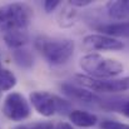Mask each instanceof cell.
Returning <instances> with one entry per match:
<instances>
[{"label":"cell","mask_w":129,"mask_h":129,"mask_svg":"<svg viewBox=\"0 0 129 129\" xmlns=\"http://www.w3.org/2000/svg\"><path fill=\"white\" fill-rule=\"evenodd\" d=\"M35 49L44 56V59L51 65L65 64L74 53V42L63 38H51L40 35L34 42Z\"/></svg>","instance_id":"6da1fadb"},{"label":"cell","mask_w":129,"mask_h":129,"mask_svg":"<svg viewBox=\"0 0 129 129\" xmlns=\"http://www.w3.org/2000/svg\"><path fill=\"white\" fill-rule=\"evenodd\" d=\"M79 67L88 74V77H93L95 79H109L119 75L124 70L120 61L105 58L100 54L84 55L79 60Z\"/></svg>","instance_id":"7a4b0ae2"},{"label":"cell","mask_w":129,"mask_h":129,"mask_svg":"<svg viewBox=\"0 0 129 129\" xmlns=\"http://www.w3.org/2000/svg\"><path fill=\"white\" fill-rule=\"evenodd\" d=\"M33 18V9L25 3H11L0 6V31L26 29Z\"/></svg>","instance_id":"3957f363"},{"label":"cell","mask_w":129,"mask_h":129,"mask_svg":"<svg viewBox=\"0 0 129 129\" xmlns=\"http://www.w3.org/2000/svg\"><path fill=\"white\" fill-rule=\"evenodd\" d=\"M29 99L34 109L43 117H53L56 112L64 113L70 109L68 102L48 91H40V90L33 91L30 93Z\"/></svg>","instance_id":"277c9868"},{"label":"cell","mask_w":129,"mask_h":129,"mask_svg":"<svg viewBox=\"0 0 129 129\" xmlns=\"http://www.w3.org/2000/svg\"><path fill=\"white\" fill-rule=\"evenodd\" d=\"M79 85L91 90L93 93H122L129 90V77L120 79H95L88 75H75Z\"/></svg>","instance_id":"5b68a950"},{"label":"cell","mask_w":129,"mask_h":129,"mask_svg":"<svg viewBox=\"0 0 129 129\" xmlns=\"http://www.w3.org/2000/svg\"><path fill=\"white\" fill-rule=\"evenodd\" d=\"M30 112L29 102L23 94L13 91L6 95L3 104V113L8 119L13 122H21L29 118Z\"/></svg>","instance_id":"8992f818"},{"label":"cell","mask_w":129,"mask_h":129,"mask_svg":"<svg viewBox=\"0 0 129 129\" xmlns=\"http://www.w3.org/2000/svg\"><path fill=\"white\" fill-rule=\"evenodd\" d=\"M83 46L85 50H113L118 51L124 48V44L115 38L104 35V34H89L83 39Z\"/></svg>","instance_id":"52a82bcc"},{"label":"cell","mask_w":129,"mask_h":129,"mask_svg":"<svg viewBox=\"0 0 129 129\" xmlns=\"http://www.w3.org/2000/svg\"><path fill=\"white\" fill-rule=\"evenodd\" d=\"M60 88L65 95H68L69 98H72L74 100H79L83 103H93V102L98 100L96 95L91 90L86 89L84 86L82 88L79 85L70 84V83H63Z\"/></svg>","instance_id":"ba28073f"},{"label":"cell","mask_w":129,"mask_h":129,"mask_svg":"<svg viewBox=\"0 0 129 129\" xmlns=\"http://www.w3.org/2000/svg\"><path fill=\"white\" fill-rule=\"evenodd\" d=\"M95 29L104 35L117 37V38H129V21H118V23H103L96 25Z\"/></svg>","instance_id":"9c48e42d"},{"label":"cell","mask_w":129,"mask_h":129,"mask_svg":"<svg viewBox=\"0 0 129 129\" xmlns=\"http://www.w3.org/2000/svg\"><path fill=\"white\" fill-rule=\"evenodd\" d=\"M109 18L120 21H129V0L109 1L105 5Z\"/></svg>","instance_id":"30bf717a"},{"label":"cell","mask_w":129,"mask_h":129,"mask_svg":"<svg viewBox=\"0 0 129 129\" xmlns=\"http://www.w3.org/2000/svg\"><path fill=\"white\" fill-rule=\"evenodd\" d=\"M3 39L5 44L13 49V50H18L21 49L25 44L29 42V34L26 31V29H21V30H13V31H8L3 34Z\"/></svg>","instance_id":"8fae6325"},{"label":"cell","mask_w":129,"mask_h":129,"mask_svg":"<svg viewBox=\"0 0 129 129\" xmlns=\"http://www.w3.org/2000/svg\"><path fill=\"white\" fill-rule=\"evenodd\" d=\"M69 119L70 122L80 128H88V127H93L98 122V117L93 113H89L85 110H72L69 113Z\"/></svg>","instance_id":"7c38bea8"},{"label":"cell","mask_w":129,"mask_h":129,"mask_svg":"<svg viewBox=\"0 0 129 129\" xmlns=\"http://www.w3.org/2000/svg\"><path fill=\"white\" fill-rule=\"evenodd\" d=\"M16 77L13 72H10L9 69H1L0 70V90L1 91H8L10 89H13L16 85Z\"/></svg>","instance_id":"4fadbf2b"},{"label":"cell","mask_w":129,"mask_h":129,"mask_svg":"<svg viewBox=\"0 0 129 129\" xmlns=\"http://www.w3.org/2000/svg\"><path fill=\"white\" fill-rule=\"evenodd\" d=\"M13 58L15 60V63L21 67V68H30L33 65V55L29 50L25 49H18L13 51Z\"/></svg>","instance_id":"5bb4252c"},{"label":"cell","mask_w":129,"mask_h":129,"mask_svg":"<svg viewBox=\"0 0 129 129\" xmlns=\"http://www.w3.org/2000/svg\"><path fill=\"white\" fill-rule=\"evenodd\" d=\"M75 18H77V11L73 9V6H70V5L65 6L61 10V13L59 14V24H60V26H64V28L70 26L74 24Z\"/></svg>","instance_id":"9a60e30c"},{"label":"cell","mask_w":129,"mask_h":129,"mask_svg":"<svg viewBox=\"0 0 129 129\" xmlns=\"http://www.w3.org/2000/svg\"><path fill=\"white\" fill-rule=\"evenodd\" d=\"M54 124L49 122H37V123H28V124H20L13 129H53Z\"/></svg>","instance_id":"2e32d148"},{"label":"cell","mask_w":129,"mask_h":129,"mask_svg":"<svg viewBox=\"0 0 129 129\" xmlns=\"http://www.w3.org/2000/svg\"><path fill=\"white\" fill-rule=\"evenodd\" d=\"M100 129H129V124L117 120H104L100 124Z\"/></svg>","instance_id":"e0dca14e"},{"label":"cell","mask_w":129,"mask_h":129,"mask_svg":"<svg viewBox=\"0 0 129 129\" xmlns=\"http://www.w3.org/2000/svg\"><path fill=\"white\" fill-rule=\"evenodd\" d=\"M59 4H60L59 0H46L43 3V8L46 13H51L59 6Z\"/></svg>","instance_id":"ac0fdd59"},{"label":"cell","mask_w":129,"mask_h":129,"mask_svg":"<svg viewBox=\"0 0 129 129\" xmlns=\"http://www.w3.org/2000/svg\"><path fill=\"white\" fill-rule=\"evenodd\" d=\"M91 3H93L91 0H72V1H69V5L75 6V8H84V6L90 5Z\"/></svg>","instance_id":"d6986e66"},{"label":"cell","mask_w":129,"mask_h":129,"mask_svg":"<svg viewBox=\"0 0 129 129\" xmlns=\"http://www.w3.org/2000/svg\"><path fill=\"white\" fill-rule=\"evenodd\" d=\"M53 129H74L69 123H65V122H60V123H58L56 125H54V128Z\"/></svg>","instance_id":"ffe728a7"},{"label":"cell","mask_w":129,"mask_h":129,"mask_svg":"<svg viewBox=\"0 0 129 129\" xmlns=\"http://www.w3.org/2000/svg\"><path fill=\"white\" fill-rule=\"evenodd\" d=\"M122 113H123L125 117H128L129 118V102L123 107V108H122Z\"/></svg>","instance_id":"44dd1931"},{"label":"cell","mask_w":129,"mask_h":129,"mask_svg":"<svg viewBox=\"0 0 129 129\" xmlns=\"http://www.w3.org/2000/svg\"><path fill=\"white\" fill-rule=\"evenodd\" d=\"M1 69H3V67H1V61H0V70H1Z\"/></svg>","instance_id":"7402d4cb"}]
</instances>
